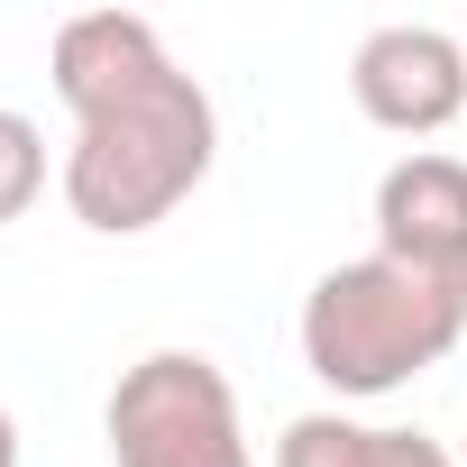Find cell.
<instances>
[{
	"instance_id": "obj_8",
	"label": "cell",
	"mask_w": 467,
	"mask_h": 467,
	"mask_svg": "<svg viewBox=\"0 0 467 467\" xmlns=\"http://www.w3.org/2000/svg\"><path fill=\"white\" fill-rule=\"evenodd\" d=\"M0 467H19V421H10V403H0Z\"/></svg>"
},
{
	"instance_id": "obj_7",
	"label": "cell",
	"mask_w": 467,
	"mask_h": 467,
	"mask_svg": "<svg viewBox=\"0 0 467 467\" xmlns=\"http://www.w3.org/2000/svg\"><path fill=\"white\" fill-rule=\"evenodd\" d=\"M37 192H47V129L28 110H0V229L28 220Z\"/></svg>"
},
{
	"instance_id": "obj_10",
	"label": "cell",
	"mask_w": 467,
	"mask_h": 467,
	"mask_svg": "<svg viewBox=\"0 0 467 467\" xmlns=\"http://www.w3.org/2000/svg\"><path fill=\"white\" fill-rule=\"evenodd\" d=\"M458 467H467V449H458Z\"/></svg>"
},
{
	"instance_id": "obj_4",
	"label": "cell",
	"mask_w": 467,
	"mask_h": 467,
	"mask_svg": "<svg viewBox=\"0 0 467 467\" xmlns=\"http://www.w3.org/2000/svg\"><path fill=\"white\" fill-rule=\"evenodd\" d=\"M348 101L385 129V138H440L467 110V47L431 19H394L367 28L348 56Z\"/></svg>"
},
{
	"instance_id": "obj_1",
	"label": "cell",
	"mask_w": 467,
	"mask_h": 467,
	"mask_svg": "<svg viewBox=\"0 0 467 467\" xmlns=\"http://www.w3.org/2000/svg\"><path fill=\"white\" fill-rule=\"evenodd\" d=\"M56 101L74 110L65 147V211L92 239H147L174 220L220 156L211 92L165 56V37L138 10H83L56 28Z\"/></svg>"
},
{
	"instance_id": "obj_3",
	"label": "cell",
	"mask_w": 467,
	"mask_h": 467,
	"mask_svg": "<svg viewBox=\"0 0 467 467\" xmlns=\"http://www.w3.org/2000/svg\"><path fill=\"white\" fill-rule=\"evenodd\" d=\"M110 467H257L239 385H229L202 348H147L110 385Z\"/></svg>"
},
{
	"instance_id": "obj_9",
	"label": "cell",
	"mask_w": 467,
	"mask_h": 467,
	"mask_svg": "<svg viewBox=\"0 0 467 467\" xmlns=\"http://www.w3.org/2000/svg\"><path fill=\"white\" fill-rule=\"evenodd\" d=\"M458 47H467V28H458Z\"/></svg>"
},
{
	"instance_id": "obj_5",
	"label": "cell",
	"mask_w": 467,
	"mask_h": 467,
	"mask_svg": "<svg viewBox=\"0 0 467 467\" xmlns=\"http://www.w3.org/2000/svg\"><path fill=\"white\" fill-rule=\"evenodd\" d=\"M376 257L467 285V156L412 147L376 174Z\"/></svg>"
},
{
	"instance_id": "obj_2",
	"label": "cell",
	"mask_w": 467,
	"mask_h": 467,
	"mask_svg": "<svg viewBox=\"0 0 467 467\" xmlns=\"http://www.w3.org/2000/svg\"><path fill=\"white\" fill-rule=\"evenodd\" d=\"M467 339V285L394 266V257H348L303 294V367L339 403L403 394Z\"/></svg>"
},
{
	"instance_id": "obj_6",
	"label": "cell",
	"mask_w": 467,
	"mask_h": 467,
	"mask_svg": "<svg viewBox=\"0 0 467 467\" xmlns=\"http://www.w3.org/2000/svg\"><path fill=\"white\" fill-rule=\"evenodd\" d=\"M275 467H458L431 431H385L348 412H294L275 440Z\"/></svg>"
}]
</instances>
